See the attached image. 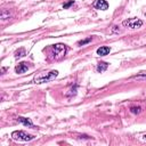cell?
I'll list each match as a JSON object with an SVG mask.
<instances>
[{
  "mask_svg": "<svg viewBox=\"0 0 146 146\" xmlns=\"http://www.w3.org/2000/svg\"><path fill=\"white\" fill-rule=\"evenodd\" d=\"M66 54V46L64 43H56L50 48V51L48 54V59H61Z\"/></svg>",
  "mask_w": 146,
  "mask_h": 146,
  "instance_id": "2",
  "label": "cell"
},
{
  "mask_svg": "<svg viewBox=\"0 0 146 146\" xmlns=\"http://www.w3.org/2000/svg\"><path fill=\"white\" fill-rule=\"evenodd\" d=\"M144 15L146 16V8H145V11H144Z\"/></svg>",
  "mask_w": 146,
  "mask_h": 146,
  "instance_id": "16",
  "label": "cell"
},
{
  "mask_svg": "<svg viewBox=\"0 0 146 146\" xmlns=\"http://www.w3.org/2000/svg\"><path fill=\"white\" fill-rule=\"evenodd\" d=\"M144 139H146V135H144Z\"/></svg>",
  "mask_w": 146,
  "mask_h": 146,
  "instance_id": "17",
  "label": "cell"
},
{
  "mask_svg": "<svg viewBox=\"0 0 146 146\" xmlns=\"http://www.w3.org/2000/svg\"><path fill=\"white\" fill-rule=\"evenodd\" d=\"M94 7L96 9H99V11H106L109 8V4L105 0H97V1L94 4Z\"/></svg>",
  "mask_w": 146,
  "mask_h": 146,
  "instance_id": "5",
  "label": "cell"
},
{
  "mask_svg": "<svg viewBox=\"0 0 146 146\" xmlns=\"http://www.w3.org/2000/svg\"><path fill=\"white\" fill-rule=\"evenodd\" d=\"M110 51H111V48H110V47L103 46V47H101V48L97 49V55H98V56H106Z\"/></svg>",
  "mask_w": 146,
  "mask_h": 146,
  "instance_id": "8",
  "label": "cell"
},
{
  "mask_svg": "<svg viewBox=\"0 0 146 146\" xmlns=\"http://www.w3.org/2000/svg\"><path fill=\"white\" fill-rule=\"evenodd\" d=\"M107 67H109V64H107V63H105V62H101V63H98V65H97L96 70H97V72L102 73V72H104Z\"/></svg>",
  "mask_w": 146,
  "mask_h": 146,
  "instance_id": "9",
  "label": "cell"
},
{
  "mask_svg": "<svg viewBox=\"0 0 146 146\" xmlns=\"http://www.w3.org/2000/svg\"><path fill=\"white\" fill-rule=\"evenodd\" d=\"M91 41V37H89V38H87V39H84V40H81V41H79L78 42V46H85V45H87V43H89Z\"/></svg>",
  "mask_w": 146,
  "mask_h": 146,
  "instance_id": "14",
  "label": "cell"
},
{
  "mask_svg": "<svg viewBox=\"0 0 146 146\" xmlns=\"http://www.w3.org/2000/svg\"><path fill=\"white\" fill-rule=\"evenodd\" d=\"M1 18H3V21L9 20V18H11V14H9V12H8V11H6V9H3V12H1Z\"/></svg>",
  "mask_w": 146,
  "mask_h": 146,
  "instance_id": "11",
  "label": "cell"
},
{
  "mask_svg": "<svg viewBox=\"0 0 146 146\" xmlns=\"http://www.w3.org/2000/svg\"><path fill=\"white\" fill-rule=\"evenodd\" d=\"M122 25L124 28H128V29H131V30H135V29H139L141 25H143V21L139 20V18H128L126 21L122 22Z\"/></svg>",
  "mask_w": 146,
  "mask_h": 146,
  "instance_id": "4",
  "label": "cell"
},
{
  "mask_svg": "<svg viewBox=\"0 0 146 146\" xmlns=\"http://www.w3.org/2000/svg\"><path fill=\"white\" fill-rule=\"evenodd\" d=\"M17 121H18L20 123L24 124L25 127H30V128H32V129H36L34 124L32 123V121H31L30 119H26V118H23V116H18V118H17Z\"/></svg>",
  "mask_w": 146,
  "mask_h": 146,
  "instance_id": "7",
  "label": "cell"
},
{
  "mask_svg": "<svg viewBox=\"0 0 146 146\" xmlns=\"http://www.w3.org/2000/svg\"><path fill=\"white\" fill-rule=\"evenodd\" d=\"M25 54H26L25 49H24V48H20V49H18V50H16V53H15V58L24 57V56H25Z\"/></svg>",
  "mask_w": 146,
  "mask_h": 146,
  "instance_id": "10",
  "label": "cell"
},
{
  "mask_svg": "<svg viewBox=\"0 0 146 146\" xmlns=\"http://www.w3.org/2000/svg\"><path fill=\"white\" fill-rule=\"evenodd\" d=\"M12 138H13L14 140H17V141H30V140L34 139V136L29 135V134H26L25 131L18 130V131H14V132L12 134Z\"/></svg>",
  "mask_w": 146,
  "mask_h": 146,
  "instance_id": "3",
  "label": "cell"
},
{
  "mask_svg": "<svg viewBox=\"0 0 146 146\" xmlns=\"http://www.w3.org/2000/svg\"><path fill=\"white\" fill-rule=\"evenodd\" d=\"M58 76V71L57 70H51L49 72H40L33 78L32 82L33 84H45L54 80Z\"/></svg>",
  "mask_w": 146,
  "mask_h": 146,
  "instance_id": "1",
  "label": "cell"
},
{
  "mask_svg": "<svg viewBox=\"0 0 146 146\" xmlns=\"http://www.w3.org/2000/svg\"><path fill=\"white\" fill-rule=\"evenodd\" d=\"M29 70V65H28V63H20L16 67H15V72L17 73V74H22V73H24V72H26Z\"/></svg>",
  "mask_w": 146,
  "mask_h": 146,
  "instance_id": "6",
  "label": "cell"
},
{
  "mask_svg": "<svg viewBox=\"0 0 146 146\" xmlns=\"http://www.w3.org/2000/svg\"><path fill=\"white\" fill-rule=\"evenodd\" d=\"M73 4H74V0H70L68 3H66V4L63 6V8H64V9H67V8H70V7H71Z\"/></svg>",
  "mask_w": 146,
  "mask_h": 146,
  "instance_id": "15",
  "label": "cell"
},
{
  "mask_svg": "<svg viewBox=\"0 0 146 146\" xmlns=\"http://www.w3.org/2000/svg\"><path fill=\"white\" fill-rule=\"evenodd\" d=\"M130 112L132 114H139V113H141V107L140 106H131L130 107Z\"/></svg>",
  "mask_w": 146,
  "mask_h": 146,
  "instance_id": "12",
  "label": "cell"
},
{
  "mask_svg": "<svg viewBox=\"0 0 146 146\" xmlns=\"http://www.w3.org/2000/svg\"><path fill=\"white\" fill-rule=\"evenodd\" d=\"M77 88H78V86L76 85V86H74V88H72V89L70 90V93H67V94H66V96H67L68 98H71L72 96H74V95L77 94Z\"/></svg>",
  "mask_w": 146,
  "mask_h": 146,
  "instance_id": "13",
  "label": "cell"
}]
</instances>
